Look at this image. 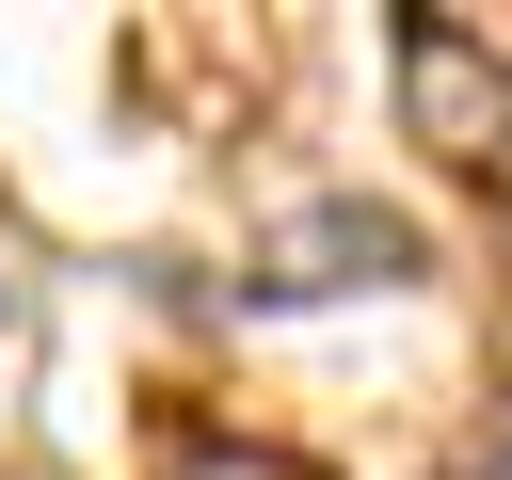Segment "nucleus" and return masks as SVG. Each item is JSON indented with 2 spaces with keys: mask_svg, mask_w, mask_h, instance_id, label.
Returning a JSON list of instances; mask_svg holds the SVG:
<instances>
[{
  "mask_svg": "<svg viewBox=\"0 0 512 480\" xmlns=\"http://www.w3.org/2000/svg\"><path fill=\"white\" fill-rule=\"evenodd\" d=\"M400 128L432 160H496L512 144V64L464 32V16H400Z\"/></svg>",
  "mask_w": 512,
  "mask_h": 480,
  "instance_id": "nucleus-1",
  "label": "nucleus"
},
{
  "mask_svg": "<svg viewBox=\"0 0 512 480\" xmlns=\"http://www.w3.org/2000/svg\"><path fill=\"white\" fill-rule=\"evenodd\" d=\"M176 480H320V464H288V448H176Z\"/></svg>",
  "mask_w": 512,
  "mask_h": 480,
  "instance_id": "nucleus-2",
  "label": "nucleus"
}]
</instances>
